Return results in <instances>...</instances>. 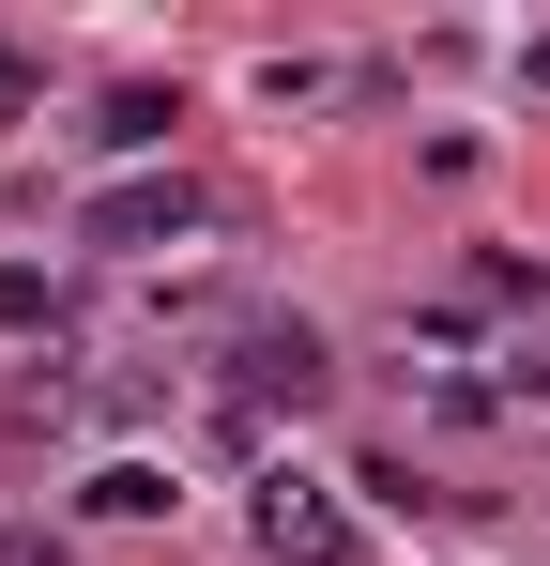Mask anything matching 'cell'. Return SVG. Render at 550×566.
Instances as JSON below:
<instances>
[{"label": "cell", "mask_w": 550, "mask_h": 566, "mask_svg": "<svg viewBox=\"0 0 550 566\" xmlns=\"http://www.w3.org/2000/svg\"><path fill=\"white\" fill-rule=\"evenodd\" d=\"M77 230H92V245H123V261H138V245H183V230H199V185H183V169H154V185H107Z\"/></svg>", "instance_id": "obj_2"}, {"label": "cell", "mask_w": 550, "mask_h": 566, "mask_svg": "<svg viewBox=\"0 0 550 566\" xmlns=\"http://www.w3.org/2000/svg\"><path fill=\"white\" fill-rule=\"evenodd\" d=\"M321 382H337V353L306 322H245V413H306Z\"/></svg>", "instance_id": "obj_3"}, {"label": "cell", "mask_w": 550, "mask_h": 566, "mask_svg": "<svg viewBox=\"0 0 550 566\" xmlns=\"http://www.w3.org/2000/svg\"><path fill=\"white\" fill-rule=\"evenodd\" d=\"M520 77H536V93H550V46H536V62H520Z\"/></svg>", "instance_id": "obj_9"}, {"label": "cell", "mask_w": 550, "mask_h": 566, "mask_svg": "<svg viewBox=\"0 0 550 566\" xmlns=\"http://www.w3.org/2000/svg\"><path fill=\"white\" fill-rule=\"evenodd\" d=\"M62 322V276L46 261H0V337H46Z\"/></svg>", "instance_id": "obj_6"}, {"label": "cell", "mask_w": 550, "mask_h": 566, "mask_svg": "<svg viewBox=\"0 0 550 566\" xmlns=\"http://www.w3.org/2000/svg\"><path fill=\"white\" fill-rule=\"evenodd\" d=\"M169 123H183L169 93H107V107H92V138H107V154H169Z\"/></svg>", "instance_id": "obj_4"}, {"label": "cell", "mask_w": 550, "mask_h": 566, "mask_svg": "<svg viewBox=\"0 0 550 566\" xmlns=\"http://www.w3.org/2000/svg\"><path fill=\"white\" fill-rule=\"evenodd\" d=\"M92 521H169V474H154V460H107V474H92Z\"/></svg>", "instance_id": "obj_5"}, {"label": "cell", "mask_w": 550, "mask_h": 566, "mask_svg": "<svg viewBox=\"0 0 550 566\" xmlns=\"http://www.w3.org/2000/svg\"><path fill=\"white\" fill-rule=\"evenodd\" d=\"M0 566H62V552H46V536H0Z\"/></svg>", "instance_id": "obj_8"}, {"label": "cell", "mask_w": 550, "mask_h": 566, "mask_svg": "<svg viewBox=\"0 0 550 566\" xmlns=\"http://www.w3.org/2000/svg\"><path fill=\"white\" fill-rule=\"evenodd\" d=\"M261 552L275 566H352V521H337L321 474H261Z\"/></svg>", "instance_id": "obj_1"}, {"label": "cell", "mask_w": 550, "mask_h": 566, "mask_svg": "<svg viewBox=\"0 0 550 566\" xmlns=\"http://www.w3.org/2000/svg\"><path fill=\"white\" fill-rule=\"evenodd\" d=\"M31 93H46V77H31V46H0V138L31 123Z\"/></svg>", "instance_id": "obj_7"}]
</instances>
